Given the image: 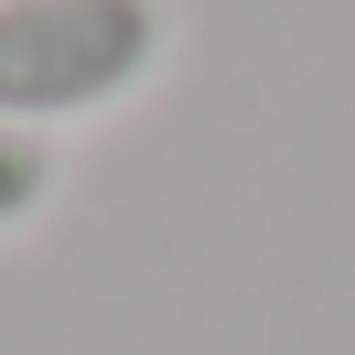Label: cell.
I'll return each mask as SVG.
<instances>
[{
  "instance_id": "6da1fadb",
  "label": "cell",
  "mask_w": 355,
  "mask_h": 355,
  "mask_svg": "<svg viewBox=\"0 0 355 355\" xmlns=\"http://www.w3.org/2000/svg\"><path fill=\"white\" fill-rule=\"evenodd\" d=\"M162 0H0V119L44 140L108 119L162 76Z\"/></svg>"
},
{
  "instance_id": "7a4b0ae2",
  "label": "cell",
  "mask_w": 355,
  "mask_h": 355,
  "mask_svg": "<svg viewBox=\"0 0 355 355\" xmlns=\"http://www.w3.org/2000/svg\"><path fill=\"white\" fill-rule=\"evenodd\" d=\"M44 205H54V140L0 119V237H11V226H33Z\"/></svg>"
}]
</instances>
